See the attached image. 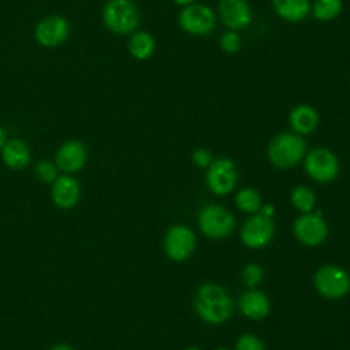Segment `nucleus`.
Returning <instances> with one entry per match:
<instances>
[{
	"label": "nucleus",
	"mask_w": 350,
	"mask_h": 350,
	"mask_svg": "<svg viewBox=\"0 0 350 350\" xmlns=\"http://www.w3.org/2000/svg\"><path fill=\"white\" fill-rule=\"evenodd\" d=\"M290 201L293 206L301 212V213H308L314 209L316 205V196L313 190L308 186H297L293 189L290 194Z\"/></svg>",
	"instance_id": "nucleus-22"
},
{
	"label": "nucleus",
	"mask_w": 350,
	"mask_h": 350,
	"mask_svg": "<svg viewBox=\"0 0 350 350\" xmlns=\"http://www.w3.org/2000/svg\"><path fill=\"white\" fill-rule=\"evenodd\" d=\"M196 235L185 224H175L168 228L164 237V252L175 262L186 261L196 249Z\"/></svg>",
	"instance_id": "nucleus-10"
},
{
	"label": "nucleus",
	"mask_w": 350,
	"mask_h": 350,
	"mask_svg": "<svg viewBox=\"0 0 350 350\" xmlns=\"http://www.w3.org/2000/svg\"><path fill=\"white\" fill-rule=\"evenodd\" d=\"M262 278H264V272H262V268L258 264L252 262V264H247V265L243 267L242 279H243L246 286L254 287L262 280Z\"/></svg>",
	"instance_id": "nucleus-26"
},
{
	"label": "nucleus",
	"mask_w": 350,
	"mask_h": 350,
	"mask_svg": "<svg viewBox=\"0 0 350 350\" xmlns=\"http://www.w3.org/2000/svg\"><path fill=\"white\" fill-rule=\"evenodd\" d=\"M68 22L59 15L44 18L36 27V38L44 46H57L68 36Z\"/></svg>",
	"instance_id": "nucleus-14"
},
{
	"label": "nucleus",
	"mask_w": 350,
	"mask_h": 350,
	"mask_svg": "<svg viewBox=\"0 0 350 350\" xmlns=\"http://www.w3.org/2000/svg\"><path fill=\"white\" fill-rule=\"evenodd\" d=\"M238 180V172L234 161L228 157L213 159L206 171V185L216 196L230 194Z\"/></svg>",
	"instance_id": "nucleus-9"
},
{
	"label": "nucleus",
	"mask_w": 350,
	"mask_h": 350,
	"mask_svg": "<svg viewBox=\"0 0 350 350\" xmlns=\"http://www.w3.org/2000/svg\"><path fill=\"white\" fill-rule=\"evenodd\" d=\"M103 21L115 34H129L139 25V12L133 0H109L103 10Z\"/></svg>",
	"instance_id": "nucleus-3"
},
{
	"label": "nucleus",
	"mask_w": 350,
	"mask_h": 350,
	"mask_svg": "<svg viewBox=\"0 0 350 350\" xmlns=\"http://www.w3.org/2000/svg\"><path fill=\"white\" fill-rule=\"evenodd\" d=\"M306 154V142L295 133H280L275 135L267 148L268 160L276 168L286 170L297 165Z\"/></svg>",
	"instance_id": "nucleus-2"
},
{
	"label": "nucleus",
	"mask_w": 350,
	"mask_h": 350,
	"mask_svg": "<svg viewBox=\"0 0 350 350\" xmlns=\"http://www.w3.org/2000/svg\"><path fill=\"white\" fill-rule=\"evenodd\" d=\"M275 235V224L271 217L253 213L241 228V241L249 249L265 247Z\"/></svg>",
	"instance_id": "nucleus-11"
},
{
	"label": "nucleus",
	"mask_w": 350,
	"mask_h": 350,
	"mask_svg": "<svg viewBox=\"0 0 350 350\" xmlns=\"http://www.w3.org/2000/svg\"><path fill=\"white\" fill-rule=\"evenodd\" d=\"M198 227L211 239L228 238L235 228L234 215L221 205L209 204L198 212Z\"/></svg>",
	"instance_id": "nucleus-4"
},
{
	"label": "nucleus",
	"mask_w": 350,
	"mask_h": 350,
	"mask_svg": "<svg viewBox=\"0 0 350 350\" xmlns=\"http://www.w3.org/2000/svg\"><path fill=\"white\" fill-rule=\"evenodd\" d=\"M258 212H260L261 215H264V216L272 219L273 215H275V208H273L272 204H264V205H261V208H260Z\"/></svg>",
	"instance_id": "nucleus-29"
},
{
	"label": "nucleus",
	"mask_w": 350,
	"mask_h": 350,
	"mask_svg": "<svg viewBox=\"0 0 350 350\" xmlns=\"http://www.w3.org/2000/svg\"><path fill=\"white\" fill-rule=\"evenodd\" d=\"M293 231L302 245L312 247L321 245L328 237L327 221L319 211L301 213L294 221Z\"/></svg>",
	"instance_id": "nucleus-8"
},
{
	"label": "nucleus",
	"mask_w": 350,
	"mask_h": 350,
	"mask_svg": "<svg viewBox=\"0 0 350 350\" xmlns=\"http://www.w3.org/2000/svg\"><path fill=\"white\" fill-rule=\"evenodd\" d=\"M185 350H201V349H198L197 346H189V347L185 349Z\"/></svg>",
	"instance_id": "nucleus-33"
},
{
	"label": "nucleus",
	"mask_w": 350,
	"mask_h": 350,
	"mask_svg": "<svg viewBox=\"0 0 350 350\" xmlns=\"http://www.w3.org/2000/svg\"><path fill=\"white\" fill-rule=\"evenodd\" d=\"M176 5H179V7H186V5H190V4H193V3H196V0H172Z\"/></svg>",
	"instance_id": "nucleus-31"
},
{
	"label": "nucleus",
	"mask_w": 350,
	"mask_h": 350,
	"mask_svg": "<svg viewBox=\"0 0 350 350\" xmlns=\"http://www.w3.org/2000/svg\"><path fill=\"white\" fill-rule=\"evenodd\" d=\"M219 48L224 53H237L241 46H242V40L238 31L235 30H226L220 37H219Z\"/></svg>",
	"instance_id": "nucleus-24"
},
{
	"label": "nucleus",
	"mask_w": 350,
	"mask_h": 350,
	"mask_svg": "<svg viewBox=\"0 0 350 350\" xmlns=\"http://www.w3.org/2000/svg\"><path fill=\"white\" fill-rule=\"evenodd\" d=\"M1 159L10 170H22L30 163V149L22 139L7 141L1 148Z\"/></svg>",
	"instance_id": "nucleus-19"
},
{
	"label": "nucleus",
	"mask_w": 350,
	"mask_h": 350,
	"mask_svg": "<svg viewBox=\"0 0 350 350\" xmlns=\"http://www.w3.org/2000/svg\"><path fill=\"white\" fill-rule=\"evenodd\" d=\"M216 350H230V349H224V347H220V349H216Z\"/></svg>",
	"instance_id": "nucleus-34"
},
{
	"label": "nucleus",
	"mask_w": 350,
	"mask_h": 350,
	"mask_svg": "<svg viewBox=\"0 0 350 350\" xmlns=\"http://www.w3.org/2000/svg\"><path fill=\"white\" fill-rule=\"evenodd\" d=\"M4 144H5V133H4L3 127H0V149L3 148Z\"/></svg>",
	"instance_id": "nucleus-32"
},
{
	"label": "nucleus",
	"mask_w": 350,
	"mask_h": 350,
	"mask_svg": "<svg viewBox=\"0 0 350 350\" xmlns=\"http://www.w3.org/2000/svg\"><path fill=\"white\" fill-rule=\"evenodd\" d=\"M235 350H265L262 340L253 334H243L235 343Z\"/></svg>",
	"instance_id": "nucleus-27"
},
{
	"label": "nucleus",
	"mask_w": 350,
	"mask_h": 350,
	"mask_svg": "<svg viewBox=\"0 0 350 350\" xmlns=\"http://www.w3.org/2000/svg\"><path fill=\"white\" fill-rule=\"evenodd\" d=\"M235 204H237L238 209H241L242 212L253 215L260 211L262 201H261V197L257 190H254L252 187H245V189H241L235 194Z\"/></svg>",
	"instance_id": "nucleus-23"
},
{
	"label": "nucleus",
	"mask_w": 350,
	"mask_h": 350,
	"mask_svg": "<svg viewBox=\"0 0 350 350\" xmlns=\"http://www.w3.org/2000/svg\"><path fill=\"white\" fill-rule=\"evenodd\" d=\"M178 23L185 33L196 37H205L216 27V14L206 4L193 3L180 10Z\"/></svg>",
	"instance_id": "nucleus-5"
},
{
	"label": "nucleus",
	"mask_w": 350,
	"mask_h": 350,
	"mask_svg": "<svg viewBox=\"0 0 350 350\" xmlns=\"http://www.w3.org/2000/svg\"><path fill=\"white\" fill-rule=\"evenodd\" d=\"M275 14L290 23H298L310 14V0H271Z\"/></svg>",
	"instance_id": "nucleus-18"
},
{
	"label": "nucleus",
	"mask_w": 350,
	"mask_h": 350,
	"mask_svg": "<svg viewBox=\"0 0 350 350\" xmlns=\"http://www.w3.org/2000/svg\"><path fill=\"white\" fill-rule=\"evenodd\" d=\"M51 198L52 202L60 209L74 208L81 198V186L78 180L70 175L57 176L52 182Z\"/></svg>",
	"instance_id": "nucleus-15"
},
{
	"label": "nucleus",
	"mask_w": 350,
	"mask_h": 350,
	"mask_svg": "<svg viewBox=\"0 0 350 350\" xmlns=\"http://www.w3.org/2000/svg\"><path fill=\"white\" fill-rule=\"evenodd\" d=\"M191 160L193 163L200 167V168H208L211 165V163L213 161V157L211 154V152L205 148H197L193 153H191Z\"/></svg>",
	"instance_id": "nucleus-28"
},
{
	"label": "nucleus",
	"mask_w": 350,
	"mask_h": 350,
	"mask_svg": "<svg viewBox=\"0 0 350 350\" xmlns=\"http://www.w3.org/2000/svg\"><path fill=\"white\" fill-rule=\"evenodd\" d=\"M49 350H74V347H71L70 345H66V343H59V345L51 347Z\"/></svg>",
	"instance_id": "nucleus-30"
},
{
	"label": "nucleus",
	"mask_w": 350,
	"mask_h": 350,
	"mask_svg": "<svg viewBox=\"0 0 350 350\" xmlns=\"http://www.w3.org/2000/svg\"><path fill=\"white\" fill-rule=\"evenodd\" d=\"M217 14L227 30H242L252 23L253 12L247 0H219Z\"/></svg>",
	"instance_id": "nucleus-12"
},
{
	"label": "nucleus",
	"mask_w": 350,
	"mask_h": 350,
	"mask_svg": "<svg viewBox=\"0 0 350 350\" xmlns=\"http://www.w3.org/2000/svg\"><path fill=\"white\" fill-rule=\"evenodd\" d=\"M88 160V152L85 145L78 139H70L64 142L55 156V163L59 170L67 174L78 172L83 168Z\"/></svg>",
	"instance_id": "nucleus-13"
},
{
	"label": "nucleus",
	"mask_w": 350,
	"mask_h": 350,
	"mask_svg": "<svg viewBox=\"0 0 350 350\" xmlns=\"http://www.w3.org/2000/svg\"><path fill=\"white\" fill-rule=\"evenodd\" d=\"M34 171L37 178L44 183H52L57 178V167L49 160H40Z\"/></svg>",
	"instance_id": "nucleus-25"
},
{
	"label": "nucleus",
	"mask_w": 350,
	"mask_h": 350,
	"mask_svg": "<svg viewBox=\"0 0 350 350\" xmlns=\"http://www.w3.org/2000/svg\"><path fill=\"white\" fill-rule=\"evenodd\" d=\"M239 310L250 320H262L271 310L269 298L260 290H247L239 298Z\"/></svg>",
	"instance_id": "nucleus-17"
},
{
	"label": "nucleus",
	"mask_w": 350,
	"mask_h": 350,
	"mask_svg": "<svg viewBox=\"0 0 350 350\" xmlns=\"http://www.w3.org/2000/svg\"><path fill=\"white\" fill-rule=\"evenodd\" d=\"M194 309L202 321L211 325H220L232 316L234 302L221 286L205 283L196 291Z\"/></svg>",
	"instance_id": "nucleus-1"
},
{
	"label": "nucleus",
	"mask_w": 350,
	"mask_h": 350,
	"mask_svg": "<svg viewBox=\"0 0 350 350\" xmlns=\"http://www.w3.org/2000/svg\"><path fill=\"white\" fill-rule=\"evenodd\" d=\"M343 11V0H314L310 14L320 22L335 21Z\"/></svg>",
	"instance_id": "nucleus-21"
},
{
	"label": "nucleus",
	"mask_w": 350,
	"mask_h": 350,
	"mask_svg": "<svg viewBox=\"0 0 350 350\" xmlns=\"http://www.w3.org/2000/svg\"><path fill=\"white\" fill-rule=\"evenodd\" d=\"M304 167L310 179L319 183H329L339 174V160L328 148H314L304 157Z\"/></svg>",
	"instance_id": "nucleus-6"
},
{
	"label": "nucleus",
	"mask_w": 350,
	"mask_h": 350,
	"mask_svg": "<svg viewBox=\"0 0 350 350\" xmlns=\"http://www.w3.org/2000/svg\"><path fill=\"white\" fill-rule=\"evenodd\" d=\"M349 276H350V275H349Z\"/></svg>",
	"instance_id": "nucleus-35"
},
{
	"label": "nucleus",
	"mask_w": 350,
	"mask_h": 350,
	"mask_svg": "<svg viewBox=\"0 0 350 350\" xmlns=\"http://www.w3.org/2000/svg\"><path fill=\"white\" fill-rule=\"evenodd\" d=\"M288 123L293 133L304 137L312 134L317 129L320 116L314 107L309 104H297L288 113Z\"/></svg>",
	"instance_id": "nucleus-16"
},
{
	"label": "nucleus",
	"mask_w": 350,
	"mask_h": 350,
	"mask_svg": "<svg viewBox=\"0 0 350 350\" xmlns=\"http://www.w3.org/2000/svg\"><path fill=\"white\" fill-rule=\"evenodd\" d=\"M313 284L324 298L339 299L350 291V276L343 268L328 264L316 271Z\"/></svg>",
	"instance_id": "nucleus-7"
},
{
	"label": "nucleus",
	"mask_w": 350,
	"mask_h": 350,
	"mask_svg": "<svg viewBox=\"0 0 350 350\" xmlns=\"http://www.w3.org/2000/svg\"><path fill=\"white\" fill-rule=\"evenodd\" d=\"M156 49V41L148 31H137L129 40V52L137 60L149 59Z\"/></svg>",
	"instance_id": "nucleus-20"
}]
</instances>
